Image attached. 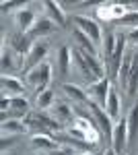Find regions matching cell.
<instances>
[{
    "label": "cell",
    "mask_w": 138,
    "mask_h": 155,
    "mask_svg": "<svg viewBox=\"0 0 138 155\" xmlns=\"http://www.w3.org/2000/svg\"><path fill=\"white\" fill-rule=\"evenodd\" d=\"M12 50L6 48V44H2V58H0V64H2V74H8L12 68Z\"/></svg>",
    "instance_id": "24"
},
{
    "label": "cell",
    "mask_w": 138,
    "mask_h": 155,
    "mask_svg": "<svg viewBox=\"0 0 138 155\" xmlns=\"http://www.w3.org/2000/svg\"><path fill=\"white\" fill-rule=\"evenodd\" d=\"M128 95L136 97L138 95V54L132 56V68H130V79H128Z\"/></svg>",
    "instance_id": "15"
},
{
    "label": "cell",
    "mask_w": 138,
    "mask_h": 155,
    "mask_svg": "<svg viewBox=\"0 0 138 155\" xmlns=\"http://www.w3.org/2000/svg\"><path fill=\"white\" fill-rule=\"evenodd\" d=\"M46 54H47V44H43V41H37V44H33V48H31V52L27 54V58H25L23 62V68L25 72H31L33 68H37L41 62H46Z\"/></svg>",
    "instance_id": "6"
},
{
    "label": "cell",
    "mask_w": 138,
    "mask_h": 155,
    "mask_svg": "<svg viewBox=\"0 0 138 155\" xmlns=\"http://www.w3.org/2000/svg\"><path fill=\"white\" fill-rule=\"evenodd\" d=\"M54 31V21L52 19H37L33 25V29L27 33V35L31 37H39V35H47V33H52Z\"/></svg>",
    "instance_id": "19"
},
{
    "label": "cell",
    "mask_w": 138,
    "mask_h": 155,
    "mask_svg": "<svg viewBox=\"0 0 138 155\" xmlns=\"http://www.w3.org/2000/svg\"><path fill=\"white\" fill-rule=\"evenodd\" d=\"M11 110H14V112L27 116V114H29V112H27V110H29V101H27L23 95H12L11 97Z\"/></svg>",
    "instance_id": "23"
},
{
    "label": "cell",
    "mask_w": 138,
    "mask_h": 155,
    "mask_svg": "<svg viewBox=\"0 0 138 155\" xmlns=\"http://www.w3.org/2000/svg\"><path fill=\"white\" fill-rule=\"evenodd\" d=\"M2 83V93H14V95H21L25 91V85L21 79H14V77H8V74H2L0 79Z\"/></svg>",
    "instance_id": "11"
},
{
    "label": "cell",
    "mask_w": 138,
    "mask_h": 155,
    "mask_svg": "<svg viewBox=\"0 0 138 155\" xmlns=\"http://www.w3.org/2000/svg\"><path fill=\"white\" fill-rule=\"evenodd\" d=\"M117 23L124 25V27H132V29H136V27H138V11H128Z\"/></svg>",
    "instance_id": "26"
},
{
    "label": "cell",
    "mask_w": 138,
    "mask_h": 155,
    "mask_svg": "<svg viewBox=\"0 0 138 155\" xmlns=\"http://www.w3.org/2000/svg\"><path fill=\"white\" fill-rule=\"evenodd\" d=\"M74 23H76V29H81L85 35L91 37V41L95 46H99L103 41V33H101V27L95 19H89V17H82V15H76L74 17Z\"/></svg>",
    "instance_id": "2"
},
{
    "label": "cell",
    "mask_w": 138,
    "mask_h": 155,
    "mask_svg": "<svg viewBox=\"0 0 138 155\" xmlns=\"http://www.w3.org/2000/svg\"><path fill=\"white\" fill-rule=\"evenodd\" d=\"M128 39H130L132 44H136V46H138V27H136V29H130V33H128Z\"/></svg>",
    "instance_id": "27"
},
{
    "label": "cell",
    "mask_w": 138,
    "mask_h": 155,
    "mask_svg": "<svg viewBox=\"0 0 138 155\" xmlns=\"http://www.w3.org/2000/svg\"><path fill=\"white\" fill-rule=\"evenodd\" d=\"M87 107L91 110V114H93V118H95V122H97V126L103 130V134H107V137H111L114 134V126H115V122L111 118H109V114L105 112L103 107H99L95 101H89L87 104Z\"/></svg>",
    "instance_id": "5"
},
{
    "label": "cell",
    "mask_w": 138,
    "mask_h": 155,
    "mask_svg": "<svg viewBox=\"0 0 138 155\" xmlns=\"http://www.w3.org/2000/svg\"><path fill=\"white\" fill-rule=\"evenodd\" d=\"M76 155H95V153H91V151H81V153H76Z\"/></svg>",
    "instance_id": "31"
},
{
    "label": "cell",
    "mask_w": 138,
    "mask_h": 155,
    "mask_svg": "<svg viewBox=\"0 0 138 155\" xmlns=\"http://www.w3.org/2000/svg\"><path fill=\"white\" fill-rule=\"evenodd\" d=\"M31 48H33V44H31V39H29L27 33H14L11 37V50L19 58H23V62L27 58V54L31 52Z\"/></svg>",
    "instance_id": "7"
},
{
    "label": "cell",
    "mask_w": 138,
    "mask_h": 155,
    "mask_svg": "<svg viewBox=\"0 0 138 155\" xmlns=\"http://www.w3.org/2000/svg\"><path fill=\"white\" fill-rule=\"evenodd\" d=\"M31 143H33V147H37V149L58 151V143L56 141H52V139H47V137H41V134H35L33 139H31Z\"/></svg>",
    "instance_id": "22"
},
{
    "label": "cell",
    "mask_w": 138,
    "mask_h": 155,
    "mask_svg": "<svg viewBox=\"0 0 138 155\" xmlns=\"http://www.w3.org/2000/svg\"><path fill=\"white\" fill-rule=\"evenodd\" d=\"M12 143H14V139H12V137H8V139H6V137H4V139H2V151H4V149H6V147H11Z\"/></svg>",
    "instance_id": "28"
},
{
    "label": "cell",
    "mask_w": 138,
    "mask_h": 155,
    "mask_svg": "<svg viewBox=\"0 0 138 155\" xmlns=\"http://www.w3.org/2000/svg\"><path fill=\"white\" fill-rule=\"evenodd\" d=\"M50 81H52V64L50 62H41L37 68H33V71L27 74V83L31 85V89H33L37 95L47 91Z\"/></svg>",
    "instance_id": "1"
},
{
    "label": "cell",
    "mask_w": 138,
    "mask_h": 155,
    "mask_svg": "<svg viewBox=\"0 0 138 155\" xmlns=\"http://www.w3.org/2000/svg\"><path fill=\"white\" fill-rule=\"evenodd\" d=\"M70 62H72V48L68 46H62L58 50V68H60V74H68L70 71Z\"/></svg>",
    "instance_id": "14"
},
{
    "label": "cell",
    "mask_w": 138,
    "mask_h": 155,
    "mask_svg": "<svg viewBox=\"0 0 138 155\" xmlns=\"http://www.w3.org/2000/svg\"><path fill=\"white\" fill-rule=\"evenodd\" d=\"M111 149L117 155H126L128 149V120L120 118L114 126V134H111Z\"/></svg>",
    "instance_id": "3"
},
{
    "label": "cell",
    "mask_w": 138,
    "mask_h": 155,
    "mask_svg": "<svg viewBox=\"0 0 138 155\" xmlns=\"http://www.w3.org/2000/svg\"><path fill=\"white\" fill-rule=\"evenodd\" d=\"M62 91H64L70 99H74L76 104H89V101H91V99H89V93H87L85 89H81L79 85H74V83H64L62 85Z\"/></svg>",
    "instance_id": "10"
},
{
    "label": "cell",
    "mask_w": 138,
    "mask_h": 155,
    "mask_svg": "<svg viewBox=\"0 0 138 155\" xmlns=\"http://www.w3.org/2000/svg\"><path fill=\"white\" fill-rule=\"evenodd\" d=\"M52 114H54V118H56L58 122H72V120H76L74 114H72V107H70L68 104H64V101L54 104V106H52Z\"/></svg>",
    "instance_id": "13"
},
{
    "label": "cell",
    "mask_w": 138,
    "mask_h": 155,
    "mask_svg": "<svg viewBox=\"0 0 138 155\" xmlns=\"http://www.w3.org/2000/svg\"><path fill=\"white\" fill-rule=\"evenodd\" d=\"M134 56V54H132ZM132 56H124V62L117 71V77L115 81L120 85V89H128V79H130V68H132Z\"/></svg>",
    "instance_id": "16"
},
{
    "label": "cell",
    "mask_w": 138,
    "mask_h": 155,
    "mask_svg": "<svg viewBox=\"0 0 138 155\" xmlns=\"http://www.w3.org/2000/svg\"><path fill=\"white\" fill-rule=\"evenodd\" d=\"M43 4H46V11L50 12V19H52L54 23H58L60 27H64V25H66V15L62 11V6H60L58 2H52V0H47Z\"/></svg>",
    "instance_id": "17"
},
{
    "label": "cell",
    "mask_w": 138,
    "mask_h": 155,
    "mask_svg": "<svg viewBox=\"0 0 138 155\" xmlns=\"http://www.w3.org/2000/svg\"><path fill=\"white\" fill-rule=\"evenodd\" d=\"M109 87H111V83H109V79H107V77H105V79H101V81L91 83V85H89V89H87L89 99H91V101H95L99 107H103V110H105L107 95H109Z\"/></svg>",
    "instance_id": "4"
},
{
    "label": "cell",
    "mask_w": 138,
    "mask_h": 155,
    "mask_svg": "<svg viewBox=\"0 0 138 155\" xmlns=\"http://www.w3.org/2000/svg\"><path fill=\"white\" fill-rule=\"evenodd\" d=\"M115 46H117V35H115L114 31H107L103 35V54H105V60H107V62L114 56Z\"/></svg>",
    "instance_id": "20"
},
{
    "label": "cell",
    "mask_w": 138,
    "mask_h": 155,
    "mask_svg": "<svg viewBox=\"0 0 138 155\" xmlns=\"http://www.w3.org/2000/svg\"><path fill=\"white\" fill-rule=\"evenodd\" d=\"M27 130V124L19 120H2V132H12V134H23Z\"/></svg>",
    "instance_id": "21"
},
{
    "label": "cell",
    "mask_w": 138,
    "mask_h": 155,
    "mask_svg": "<svg viewBox=\"0 0 138 155\" xmlns=\"http://www.w3.org/2000/svg\"><path fill=\"white\" fill-rule=\"evenodd\" d=\"M74 39H76V44H79V48L82 50V52H89V54H95V56H99V50H97V46L91 41V37L85 35L81 29H74Z\"/></svg>",
    "instance_id": "18"
},
{
    "label": "cell",
    "mask_w": 138,
    "mask_h": 155,
    "mask_svg": "<svg viewBox=\"0 0 138 155\" xmlns=\"http://www.w3.org/2000/svg\"><path fill=\"white\" fill-rule=\"evenodd\" d=\"M126 120H128V145H132L138 137V101L132 106Z\"/></svg>",
    "instance_id": "12"
},
{
    "label": "cell",
    "mask_w": 138,
    "mask_h": 155,
    "mask_svg": "<svg viewBox=\"0 0 138 155\" xmlns=\"http://www.w3.org/2000/svg\"><path fill=\"white\" fill-rule=\"evenodd\" d=\"M105 112L109 114V118L114 120V122L120 120V114H122V97H120V93H117V89H115L114 85L109 87V95H107Z\"/></svg>",
    "instance_id": "8"
},
{
    "label": "cell",
    "mask_w": 138,
    "mask_h": 155,
    "mask_svg": "<svg viewBox=\"0 0 138 155\" xmlns=\"http://www.w3.org/2000/svg\"><path fill=\"white\" fill-rule=\"evenodd\" d=\"M35 104H37L39 110H47V107H52V106H54V91L47 89V91H43V93H39L37 99H35Z\"/></svg>",
    "instance_id": "25"
},
{
    "label": "cell",
    "mask_w": 138,
    "mask_h": 155,
    "mask_svg": "<svg viewBox=\"0 0 138 155\" xmlns=\"http://www.w3.org/2000/svg\"><path fill=\"white\" fill-rule=\"evenodd\" d=\"M105 155H117V153H115L114 149H107V151H105Z\"/></svg>",
    "instance_id": "30"
},
{
    "label": "cell",
    "mask_w": 138,
    "mask_h": 155,
    "mask_svg": "<svg viewBox=\"0 0 138 155\" xmlns=\"http://www.w3.org/2000/svg\"><path fill=\"white\" fill-rule=\"evenodd\" d=\"M35 12L31 8H21V11L17 12V25H19V29H21V33H29L31 29H33L35 25Z\"/></svg>",
    "instance_id": "9"
},
{
    "label": "cell",
    "mask_w": 138,
    "mask_h": 155,
    "mask_svg": "<svg viewBox=\"0 0 138 155\" xmlns=\"http://www.w3.org/2000/svg\"><path fill=\"white\" fill-rule=\"evenodd\" d=\"M12 6H17V2H2V12H8Z\"/></svg>",
    "instance_id": "29"
}]
</instances>
